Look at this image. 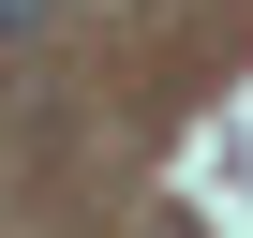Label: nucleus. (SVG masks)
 I'll list each match as a JSON object with an SVG mask.
<instances>
[{
  "mask_svg": "<svg viewBox=\"0 0 253 238\" xmlns=\"http://www.w3.org/2000/svg\"><path fill=\"white\" fill-rule=\"evenodd\" d=\"M15 30H45V0H0V45H15Z\"/></svg>",
  "mask_w": 253,
  "mask_h": 238,
  "instance_id": "obj_1",
  "label": "nucleus"
}]
</instances>
